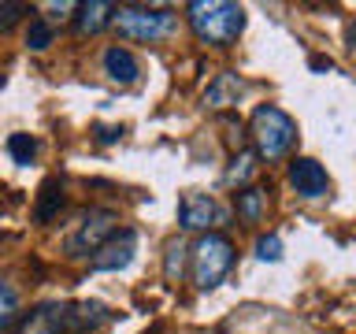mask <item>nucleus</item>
Segmentation results:
<instances>
[{"mask_svg":"<svg viewBox=\"0 0 356 334\" xmlns=\"http://www.w3.org/2000/svg\"><path fill=\"white\" fill-rule=\"evenodd\" d=\"M234 208H238V219L241 223H260L264 219V208H267V193L260 186H245L234 193Z\"/></svg>","mask_w":356,"mask_h":334,"instance_id":"nucleus-13","label":"nucleus"},{"mask_svg":"<svg viewBox=\"0 0 356 334\" xmlns=\"http://www.w3.org/2000/svg\"><path fill=\"white\" fill-rule=\"evenodd\" d=\"M349 45H353V49H356V26L349 30Z\"/></svg>","mask_w":356,"mask_h":334,"instance_id":"nucleus-24","label":"nucleus"},{"mask_svg":"<svg viewBox=\"0 0 356 334\" xmlns=\"http://www.w3.org/2000/svg\"><path fill=\"white\" fill-rule=\"evenodd\" d=\"M93 130H97V141L100 145H111V141L122 138V127H93Z\"/></svg>","mask_w":356,"mask_h":334,"instance_id":"nucleus-22","label":"nucleus"},{"mask_svg":"<svg viewBox=\"0 0 356 334\" xmlns=\"http://www.w3.org/2000/svg\"><path fill=\"white\" fill-rule=\"evenodd\" d=\"M26 11H30L26 4H15V0H4V4H0V33L15 26V22H19L22 15H26Z\"/></svg>","mask_w":356,"mask_h":334,"instance_id":"nucleus-21","label":"nucleus"},{"mask_svg":"<svg viewBox=\"0 0 356 334\" xmlns=\"http://www.w3.org/2000/svg\"><path fill=\"white\" fill-rule=\"evenodd\" d=\"M289 186L297 189V197L305 200H319L330 193V178L323 171L319 160H312V156H297L293 164H289Z\"/></svg>","mask_w":356,"mask_h":334,"instance_id":"nucleus-9","label":"nucleus"},{"mask_svg":"<svg viewBox=\"0 0 356 334\" xmlns=\"http://www.w3.org/2000/svg\"><path fill=\"white\" fill-rule=\"evenodd\" d=\"M115 230H119V216H115V212L93 208L89 216L78 219V230L71 234V238H67V256H71V260H78V256L97 253Z\"/></svg>","mask_w":356,"mask_h":334,"instance_id":"nucleus-6","label":"nucleus"},{"mask_svg":"<svg viewBox=\"0 0 356 334\" xmlns=\"http://www.w3.org/2000/svg\"><path fill=\"white\" fill-rule=\"evenodd\" d=\"M312 71H330V67H334V60H330V56H312Z\"/></svg>","mask_w":356,"mask_h":334,"instance_id":"nucleus-23","label":"nucleus"},{"mask_svg":"<svg viewBox=\"0 0 356 334\" xmlns=\"http://www.w3.org/2000/svg\"><path fill=\"white\" fill-rule=\"evenodd\" d=\"M189 26L204 45H234L245 30V8L230 0H193L186 8Z\"/></svg>","mask_w":356,"mask_h":334,"instance_id":"nucleus-2","label":"nucleus"},{"mask_svg":"<svg viewBox=\"0 0 356 334\" xmlns=\"http://www.w3.org/2000/svg\"><path fill=\"white\" fill-rule=\"evenodd\" d=\"M8 152H11V160H15L19 167H30L33 156H38V141H33L30 134H11V138H8Z\"/></svg>","mask_w":356,"mask_h":334,"instance_id":"nucleus-17","label":"nucleus"},{"mask_svg":"<svg viewBox=\"0 0 356 334\" xmlns=\"http://www.w3.org/2000/svg\"><path fill=\"white\" fill-rule=\"evenodd\" d=\"M256 160H260V156H256L252 149H241V152H234V160H230V167H227V186H245L249 182V178L256 175Z\"/></svg>","mask_w":356,"mask_h":334,"instance_id":"nucleus-15","label":"nucleus"},{"mask_svg":"<svg viewBox=\"0 0 356 334\" xmlns=\"http://www.w3.org/2000/svg\"><path fill=\"white\" fill-rule=\"evenodd\" d=\"M104 74L111 78V82H119V86H130V82H138L141 63H138V56H134L130 49L111 45V49L104 52Z\"/></svg>","mask_w":356,"mask_h":334,"instance_id":"nucleus-11","label":"nucleus"},{"mask_svg":"<svg viewBox=\"0 0 356 334\" xmlns=\"http://www.w3.org/2000/svg\"><path fill=\"white\" fill-rule=\"evenodd\" d=\"M256 260H264V264L282 260V238H278V234H260V238H256Z\"/></svg>","mask_w":356,"mask_h":334,"instance_id":"nucleus-20","label":"nucleus"},{"mask_svg":"<svg viewBox=\"0 0 356 334\" xmlns=\"http://www.w3.org/2000/svg\"><path fill=\"white\" fill-rule=\"evenodd\" d=\"M56 38V30H52V22H44V19H30V30H26V45L33 52H41V49H49Z\"/></svg>","mask_w":356,"mask_h":334,"instance_id":"nucleus-19","label":"nucleus"},{"mask_svg":"<svg viewBox=\"0 0 356 334\" xmlns=\"http://www.w3.org/2000/svg\"><path fill=\"white\" fill-rule=\"evenodd\" d=\"M111 323V312L100 301H52L33 308L15 334H93Z\"/></svg>","mask_w":356,"mask_h":334,"instance_id":"nucleus-1","label":"nucleus"},{"mask_svg":"<svg viewBox=\"0 0 356 334\" xmlns=\"http://www.w3.org/2000/svg\"><path fill=\"white\" fill-rule=\"evenodd\" d=\"M134 253H138V230H134V227H119V230L93 253L89 267H93V271H122V267L134 260Z\"/></svg>","mask_w":356,"mask_h":334,"instance_id":"nucleus-7","label":"nucleus"},{"mask_svg":"<svg viewBox=\"0 0 356 334\" xmlns=\"http://www.w3.org/2000/svg\"><path fill=\"white\" fill-rule=\"evenodd\" d=\"M60 208H63V182H60V178H44V182H41V197H38V208H33V219H38V223H49Z\"/></svg>","mask_w":356,"mask_h":334,"instance_id":"nucleus-14","label":"nucleus"},{"mask_svg":"<svg viewBox=\"0 0 356 334\" xmlns=\"http://www.w3.org/2000/svg\"><path fill=\"white\" fill-rule=\"evenodd\" d=\"M222 219H227V212H222L208 193L189 189V193H182V200H178V223H182V230H208Z\"/></svg>","mask_w":356,"mask_h":334,"instance_id":"nucleus-8","label":"nucleus"},{"mask_svg":"<svg viewBox=\"0 0 356 334\" xmlns=\"http://www.w3.org/2000/svg\"><path fill=\"white\" fill-rule=\"evenodd\" d=\"M245 97V82L238 71H222L211 78V86L204 89V108L219 111V108H234L238 100Z\"/></svg>","mask_w":356,"mask_h":334,"instance_id":"nucleus-10","label":"nucleus"},{"mask_svg":"<svg viewBox=\"0 0 356 334\" xmlns=\"http://www.w3.org/2000/svg\"><path fill=\"white\" fill-rule=\"evenodd\" d=\"M186 241H167V256H163V275H167V283H178L182 278V267H186Z\"/></svg>","mask_w":356,"mask_h":334,"instance_id":"nucleus-16","label":"nucleus"},{"mask_svg":"<svg viewBox=\"0 0 356 334\" xmlns=\"http://www.w3.org/2000/svg\"><path fill=\"white\" fill-rule=\"evenodd\" d=\"M252 127V141H256V156L264 160H282L297 141V122L289 111H282L278 104H260L249 119Z\"/></svg>","mask_w":356,"mask_h":334,"instance_id":"nucleus-3","label":"nucleus"},{"mask_svg":"<svg viewBox=\"0 0 356 334\" xmlns=\"http://www.w3.org/2000/svg\"><path fill=\"white\" fill-rule=\"evenodd\" d=\"M122 38L130 41H163L178 30V15L167 8H141V4H130V8H115V19H111Z\"/></svg>","mask_w":356,"mask_h":334,"instance_id":"nucleus-4","label":"nucleus"},{"mask_svg":"<svg viewBox=\"0 0 356 334\" xmlns=\"http://www.w3.org/2000/svg\"><path fill=\"white\" fill-rule=\"evenodd\" d=\"M15 316H19V294H15V286H8L0 278V331H8L15 323Z\"/></svg>","mask_w":356,"mask_h":334,"instance_id":"nucleus-18","label":"nucleus"},{"mask_svg":"<svg viewBox=\"0 0 356 334\" xmlns=\"http://www.w3.org/2000/svg\"><path fill=\"white\" fill-rule=\"evenodd\" d=\"M78 33H100L104 26H111V19H115V4H108V0H89V4H78Z\"/></svg>","mask_w":356,"mask_h":334,"instance_id":"nucleus-12","label":"nucleus"},{"mask_svg":"<svg viewBox=\"0 0 356 334\" xmlns=\"http://www.w3.org/2000/svg\"><path fill=\"white\" fill-rule=\"evenodd\" d=\"M234 267V241L227 234H204L193 245V283L197 289H216Z\"/></svg>","mask_w":356,"mask_h":334,"instance_id":"nucleus-5","label":"nucleus"}]
</instances>
